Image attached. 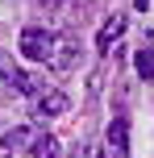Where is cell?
<instances>
[{"instance_id":"cell-6","label":"cell","mask_w":154,"mask_h":158,"mask_svg":"<svg viewBox=\"0 0 154 158\" xmlns=\"http://www.w3.org/2000/svg\"><path fill=\"white\" fill-rule=\"evenodd\" d=\"M38 133H42L38 125H21V129H8V133H4V150H25V146L33 150Z\"/></svg>"},{"instance_id":"cell-5","label":"cell","mask_w":154,"mask_h":158,"mask_svg":"<svg viewBox=\"0 0 154 158\" xmlns=\"http://www.w3.org/2000/svg\"><path fill=\"white\" fill-rule=\"evenodd\" d=\"M75 58H79V42H75V38H63V42H54V50H50L46 63L54 67V71H71Z\"/></svg>"},{"instance_id":"cell-9","label":"cell","mask_w":154,"mask_h":158,"mask_svg":"<svg viewBox=\"0 0 154 158\" xmlns=\"http://www.w3.org/2000/svg\"><path fill=\"white\" fill-rule=\"evenodd\" d=\"M29 154H33V158H54V154H58V142H54V137H46V133H38V142H33Z\"/></svg>"},{"instance_id":"cell-4","label":"cell","mask_w":154,"mask_h":158,"mask_svg":"<svg viewBox=\"0 0 154 158\" xmlns=\"http://www.w3.org/2000/svg\"><path fill=\"white\" fill-rule=\"evenodd\" d=\"M125 25H129V17H121V13L108 17V21L100 25V33H96V50H100V54H108V50L117 46V38L125 33Z\"/></svg>"},{"instance_id":"cell-7","label":"cell","mask_w":154,"mask_h":158,"mask_svg":"<svg viewBox=\"0 0 154 158\" xmlns=\"http://www.w3.org/2000/svg\"><path fill=\"white\" fill-rule=\"evenodd\" d=\"M13 87H17L21 96H42V92H46V79H42L38 71H17Z\"/></svg>"},{"instance_id":"cell-8","label":"cell","mask_w":154,"mask_h":158,"mask_svg":"<svg viewBox=\"0 0 154 158\" xmlns=\"http://www.w3.org/2000/svg\"><path fill=\"white\" fill-rule=\"evenodd\" d=\"M133 67H138V75H142V79H154V50L142 46L138 54H133Z\"/></svg>"},{"instance_id":"cell-11","label":"cell","mask_w":154,"mask_h":158,"mask_svg":"<svg viewBox=\"0 0 154 158\" xmlns=\"http://www.w3.org/2000/svg\"><path fill=\"white\" fill-rule=\"evenodd\" d=\"M71 158H104V154H100V146H79Z\"/></svg>"},{"instance_id":"cell-10","label":"cell","mask_w":154,"mask_h":158,"mask_svg":"<svg viewBox=\"0 0 154 158\" xmlns=\"http://www.w3.org/2000/svg\"><path fill=\"white\" fill-rule=\"evenodd\" d=\"M0 75H4V79H17V63L4 58V54H0Z\"/></svg>"},{"instance_id":"cell-1","label":"cell","mask_w":154,"mask_h":158,"mask_svg":"<svg viewBox=\"0 0 154 158\" xmlns=\"http://www.w3.org/2000/svg\"><path fill=\"white\" fill-rule=\"evenodd\" d=\"M17 46H21V54H25V58H33V63H46L50 50H54V33L42 29V25H25Z\"/></svg>"},{"instance_id":"cell-2","label":"cell","mask_w":154,"mask_h":158,"mask_svg":"<svg viewBox=\"0 0 154 158\" xmlns=\"http://www.w3.org/2000/svg\"><path fill=\"white\" fill-rule=\"evenodd\" d=\"M104 158H129V117H113L104 129Z\"/></svg>"},{"instance_id":"cell-3","label":"cell","mask_w":154,"mask_h":158,"mask_svg":"<svg viewBox=\"0 0 154 158\" xmlns=\"http://www.w3.org/2000/svg\"><path fill=\"white\" fill-rule=\"evenodd\" d=\"M67 92H58V87H46V92L38 96V108H33V117H42V121H50V117H63L67 112Z\"/></svg>"}]
</instances>
